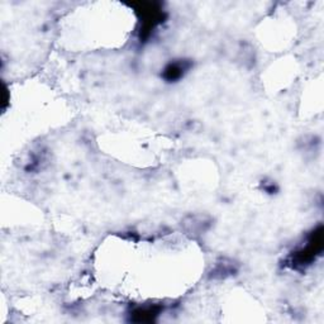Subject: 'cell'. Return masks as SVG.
<instances>
[{"instance_id":"1","label":"cell","mask_w":324,"mask_h":324,"mask_svg":"<svg viewBox=\"0 0 324 324\" xmlns=\"http://www.w3.org/2000/svg\"><path fill=\"white\" fill-rule=\"evenodd\" d=\"M188 67L185 66V62H173V64H170L165 69V72H163V77L168 81H175V80L180 79L184 75L185 70Z\"/></svg>"}]
</instances>
